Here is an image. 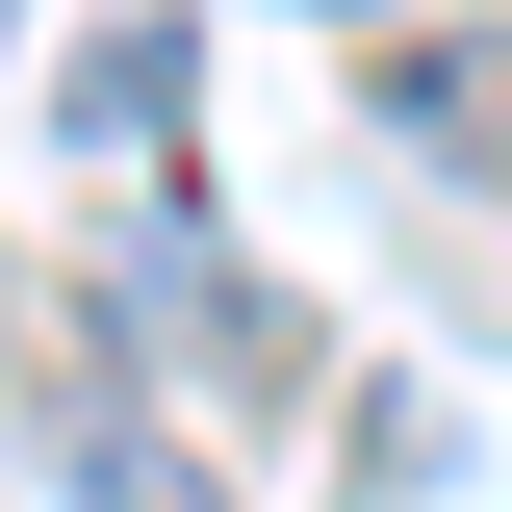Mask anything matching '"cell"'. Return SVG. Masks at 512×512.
I'll use <instances>...</instances> for the list:
<instances>
[{
    "label": "cell",
    "mask_w": 512,
    "mask_h": 512,
    "mask_svg": "<svg viewBox=\"0 0 512 512\" xmlns=\"http://www.w3.org/2000/svg\"><path fill=\"white\" fill-rule=\"evenodd\" d=\"M77 154H103V180H154L180 205V128H205V52H180V0H128V26H77Z\"/></svg>",
    "instance_id": "cell-1"
},
{
    "label": "cell",
    "mask_w": 512,
    "mask_h": 512,
    "mask_svg": "<svg viewBox=\"0 0 512 512\" xmlns=\"http://www.w3.org/2000/svg\"><path fill=\"white\" fill-rule=\"evenodd\" d=\"M77 487H103V512H231L180 436H128V410H77Z\"/></svg>",
    "instance_id": "cell-2"
}]
</instances>
